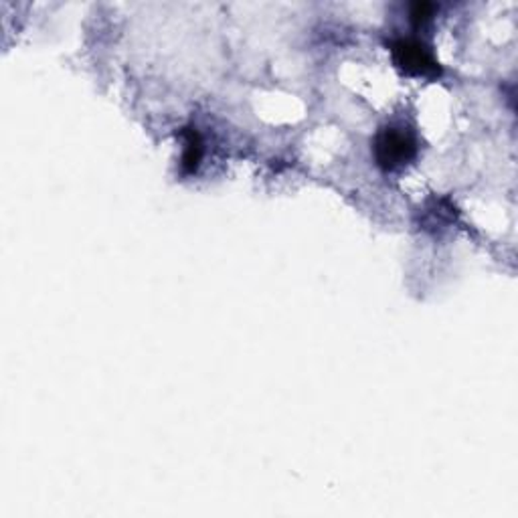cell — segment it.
Returning a JSON list of instances; mask_svg holds the SVG:
<instances>
[{"label":"cell","instance_id":"6da1fadb","mask_svg":"<svg viewBox=\"0 0 518 518\" xmlns=\"http://www.w3.org/2000/svg\"><path fill=\"white\" fill-rule=\"evenodd\" d=\"M417 154L415 136L403 126L383 128L374 138V158L385 171H397Z\"/></svg>","mask_w":518,"mask_h":518},{"label":"cell","instance_id":"7a4b0ae2","mask_svg":"<svg viewBox=\"0 0 518 518\" xmlns=\"http://www.w3.org/2000/svg\"><path fill=\"white\" fill-rule=\"evenodd\" d=\"M393 59L397 67H401L409 75H437L440 64H437L433 53L417 39H399L391 45Z\"/></svg>","mask_w":518,"mask_h":518},{"label":"cell","instance_id":"3957f363","mask_svg":"<svg viewBox=\"0 0 518 518\" xmlns=\"http://www.w3.org/2000/svg\"><path fill=\"white\" fill-rule=\"evenodd\" d=\"M183 138H184V146H183L181 166H183V173L193 174L196 168H199V164H201L203 140L199 136V132L193 130V128H186L183 132Z\"/></svg>","mask_w":518,"mask_h":518},{"label":"cell","instance_id":"277c9868","mask_svg":"<svg viewBox=\"0 0 518 518\" xmlns=\"http://www.w3.org/2000/svg\"><path fill=\"white\" fill-rule=\"evenodd\" d=\"M432 11H433V6L427 5V3L413 5V8H411V21H413L415 25H417V23H423V21L430 19Z\"/></svg>","mask_w":518,"mask_h":518}]
</instances>
